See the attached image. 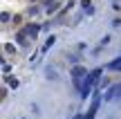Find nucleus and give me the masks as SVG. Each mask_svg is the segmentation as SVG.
<instances>
[{"mask_svg": "<svg viewBox=\"0 0 121 119\" xmlns=\"http://www.w3.org/2000/svg\"><path fill=\"white\" fill-rule=\"evenodd\" d=\"M45 79L58 81V72H56V67H54V65H47V67H45Z\"/></svg>", "mask_w": 121, "mask_h": 119, "instance_id": "1", "label": "nucleus"}, {"mask_svg": "<svg viewBox=\"0 0 121 119\" xmlns=\"http://www.w3.org/2000/svg\"><path fill=\"white\" fill-rule=\"evenodd\" d=\"M25 31H27V36H29V38H34V36L38 34V25H27Z\"/></svg>", "mask_w": 121, "mask_h": 119, "instance_id": "2", "label": "nucleus"}, {"mask_svg": "<svg viewBox=\"0 0 121 119\" xmlns=\"http://www.w3.org/2000/svg\"><path fill=\"white\" fill-rule=\"evenodd\" d=\"M56 9H58V4L54 2V0H47V2H45V11H47V13H52V11H56Z\"/></svg>", "mask_w": 121, "mask_h": 119, "instance_id": "3", "label": "nucleus"}, {"mask_svg": "<svg viewBox=\"0 0 121 119\" xmlns=\"http://www.w3.org/2000/svg\"><path fill=\"white\" fill-rule=\"evenodd\" d=\"M117 92H119V85H112V88L108 90V94H105V101H112V99H114V94H117Z\"/></svg>", "mask_w": 121, "mask_h": 119, "instance_id": "4", "label": "nucleus"}, {"mask_svg": "<svg viewBox=\"0 0 121 119\" xmlns=\"http://www.w3.org/2000/svg\"><path fill=\"white\" fill-rule=\"evenodd\" d=\"M54 43H56V38H54V36H49L47 43L43 45V54H47V49H52V45H54Z\"/></svg>", "mask_w": 121, "mask_h": 119, "instance_id": "5", "label": "nucleus"}, {"mask_svg": "<svg viewBox=\"0 0 121 119\" xmlns=\"http://www.w3.org/2000/svg\"><path fill=\"white\" fill-rule=\"evenodd\" d=\"M108 67H110V70H121V56H119V58H114V61L110 63Z\"/></svg>", "mask_w": 121, "mask_h": 119, "instance_id": "6", "label": "nucleus"}, {"mask_svg": "<svg viewBox=\"0 0 121 119\" xmlns=\"http://www.w3.org/2000/svg\"><path fill=\"white\" fill-rule=\"evenodd\" d=\"M65 56L69 58V63H72V65H78V56H76V54H65Z\"/></svg>", "mask_w": 121, "mask_h": 119, "instance_id": "7", "label": "nucleus"}, {"mask_svg": "<svg viewBox=\"0 0 121 119\" xmlns=\"http://www.w3.org/2000/svg\"><path fill=\"white\" fill-rule=\"evenodd\" d=\"M7 83L11 85V90H16V88H18V81L13 79V76H7Z\"/></svg>", "mask_w": 121, "mask_h": 119, "instance_id": "8", "label": "nucleus"}, {"mask_svg": "<svg viewBox=\"0 0 121 119\" xmlns=\"http://www.w3.org/2000/svg\"><path fill=\"white\" fill-rule=\"evenodd\" d=\"M112 9H114V11H119V9H121V2H119V0H112Z\"/></svg>", "mask_w": 121, "mask_h": 119, "instance_id": "9", "label": "nucleus"}, {"mask_svg": "<svg viewBox=\"0 0 121 119\" xmlns=\"http://www.w3.org/2000/svg\"><path fill=\"white\" fill-rule=\"evenodd\" d=\"M110 43V36H103V38H101V47H103V45H108Z\"/></svg>", "mask_w": 121, "mask_h": 119, "instance_id": "10", "label": "nucleus"}, {"mask_svg": "<svg viewBox=\"0 0 121 119\" xmlns=\"http://www.w3.org/2000/svg\"><path fill=\"white\" fill-rule=\"evenodd\" d=\"M112 27H121V18H114V20H112Z\"/></svg>", "mask_w": 121, "mask_h": 119, "instance_id": "11", "label": "nucleus"}, {"mask_svg": "<svg viewBox=\"0 0 121 119\" xmlns=\"http://www.w3.org/2000/svg\"><path fill=\"white\" fill-rule=\"evenodd\" d=\"M74 119H85V117H83V112H78V115H76V117H74Z\"/></svg>", "mask_w": 121, "mask_h": 119, "instance_id": "12", "label": "nucleus"}]
</instances>
